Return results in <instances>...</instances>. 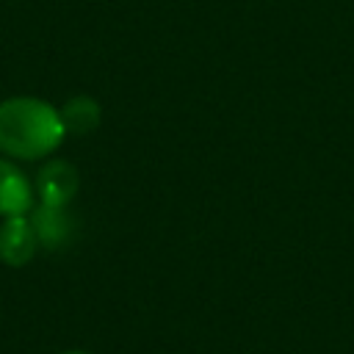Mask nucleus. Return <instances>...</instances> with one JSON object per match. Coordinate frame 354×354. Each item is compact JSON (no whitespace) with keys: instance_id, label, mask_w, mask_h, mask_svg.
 Segmentation results:
<instances>
[{"instance_id":"7","label":"nucleus","mask_w":354,"mask_h":354,"mask_svg":"<svg viewBox=\"0 0 354 354\" xmlns=\"http://www.w3.org/2000/svg\"><path fill=\"white\" fill-rule=\"evenodd\" d=\"M61 354H91V351H83V348H69V351H61Z\"/></svg>"},{"instance_id":"3","label":"nucleus","mask_w":354,"mask_h":354,"mask_svg":"<svg viewBox=\"0 0 354 354\" xmlns=\"http://www.w3.org/2000/svg\"><path fill=\"white\" fill-rule=\"evenodd\" d=\"M39 238L33 232V224L28 216H8L0 227V260L11 268H19L30 263L36 254Z\"/></svg>"},{"instance_id":"5","label":"nucleus","mask_w":354,"mask_h":354,"mask_svg":"<svg viewBox=\"0 0 354 354\" xmlns=\"http://www.w3.org/2000/svg\"><path fill=\"white\" fill-rule=\"evenodd\" d=\"M30 224H33V232L44 249H58L72 238V218H69L66 207L36 205Z\"/></svg>"},{"instance_id":"6","label":"nucleus","mask_w":354,"mask_h":354,"mask_svg":"<svg viewBox=\"0 0 354 354\" xmlns=\"http://www.w3.org/2000/svg\"><path fill=\"white\" fill-rule=\"evenodd\" d=\"M100 102L86 97V94H77L72 100H66V105L61 108V122L66 127V133H77V136H86V133H94L97 124H100Z\"/></svg>"},{"instance_id":"4","label":"nucleus","mask_w":354,"mask_h":354,"mask_svg":"<svg viewBox=\"0 0 354 354\" xmlns=\"http://www.w3.org/2000/svg\"><path fill=\"white\" fill-rule=\"evenodd\" d=\"M33 207V185L6 158H0V216H25Z\"/></svg>"},{"instance_id":"2","label":"nucleus","mask_w":354,"mask_h":354,"mask_svg":"<svg viewBox=\"0 0 354 354\" xmlns=\"http://www.w3.org/2000/svg\"><path fill=\"white\" fill-rule=\"evenodd\" d=\"M33 191L39 196V205L66 207L77 191V169L66 160H50L39 169Z\"/></svg>"},{"instance_id":"1","label":"nucleus","mask_w":354,"mask_h":354,"mask_svg":"<svg viewBox=\"0 0 354 354\" xmlns=\"http://www.w3.org/2000/svg\"><path fill=\"white\" fill-rule=\"evenodd\" d=\"M66 127L61 111L39 97H11L0 102V152L36 160L61 147Z\"/></svg>"}]
</instances>
